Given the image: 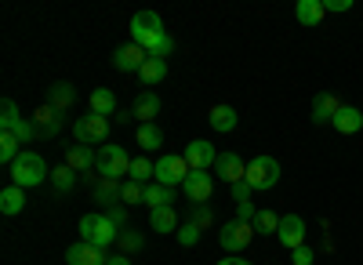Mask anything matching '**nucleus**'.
I'll list each match as a JSON object with an SVG mask.
<instances>
[{
    "mask_svg": "<svg viewBox=\"0 0 363 265\" xmlns=\"http://www.w3.org/2000/svg\"><path fill=\"white\" fill-rule=\"evenodd\" d=\"M211 128L218 135H229L236 128V109L233 106H211Z\"/></svg>",
    "mask_w": 363,
    "mask_h": 265,
    "instance_id": "obj_21",
    "label": "nucleus"
},
{
    "mask_svg": "<svg viewBox=\"0 0 363 265\" xmlns=\"http://www.w3.org/2000/svg\"><path fill=\"white\" fill-rule=\"evenodd\" d=\"M222 247L225 251H247V244L255 240V225L251 222H240V218H233V222H225L222 225Z\"/></svg>",
    "mask_w": 363,
    "mask_h": 265,
    "instance_id": "obj_7",
    "label": "nucleus"
},
{
    "mask_svg": "<svg viewBox=\"0 0 363 265\" xmlns=\"http://www.w3.org/2000/svg\"><path fill=\"white\" fill-rule=\"evenodd\" d=\"M280 244L284 247H291V251H298V247H306V222H301L298 215H284L280 218Z\"/></svg>",
    "mask_w": 363,
    "mask_h": 265,
    "instance_id": "obj_12",
    "label": "nucleus"
},
{
    "mask_svg": "<svg viewBox=\"0 0 363 265\" xmlns=\"http://www.w3.org/2000/svg\"><path fill=\"white\" fill-rule=\"evenodd\" d=\"M109 265H131V258H128V254H113Z\"/></svg>",
    "mask_w": 363,
    "mask_h": 265,
    "instance_id": "obj_46",
    "label": "nucleus"
},
{
    "mask_svg": "<svg viewBox=\"0 0 363 265\" xmlns=\"http://www.w3.org/2000/svg\"><path fill=\"white\" fill-rule=\"evenodd\" d=\"M200 232H203V229H196L193 222H186V225H178V240H182V247H193V244L200 240Z\"/></svg>",
    "mask_w": 363,
    "mask_h": 265,
    "instance_id": "obj_37",
    "label": "nucleus"
},
{
    "mask_svg": "<svg viewBox=\"0 0 363 265\" xmlns=\"http://www.w3.org/2000/svg\"><path fill=\"white\" fill-rule=\"evenodd\" d=\"M215 171H218V179L225 182V186H240L247 179V164L240 160L236 153H218V160H215Z\"/></svg>",
    "mask_w": 363,
    "mask_h": 265,
    "instance_id": "obj_11",
    "label": "nucleus"
},
{
    "mask_svg": "<svg viewBox=\"0 0 363 265\" xmlns=\"http://www.w3.org/2000/svg\"><path fill=\"white\" fill-rule=\"evenodd\" d=\"M66 261H69V265H109L106 251H102V247H91V244H73V247L66 251Z\"/></svg>",
    "mask_w": 363,
    "mask_h": 265,
    "instance_id": "obj_15",
    "label": "nucleus"
},
{
    "mask_svg": "<svg viewBox=\"0 0 363 265\" xmlns=\"http://www.w3.org/2000/svg\"><path fill=\"white\" fill-rule=\"evenodd\" d=\"M4 109H0V135H18V128H22V116H18V106L11 102V98H4L0 102Z\"/></svg>",
    "mask_w": 363,
    "mask_h": 265,
    "instance_id": "obj_23",
    "label": "nucleus"
},
{
    "mask_svg": "<svg viewBox=\"0 0 363 265\" xmlns=\"http://www.w3.org/2000/svg\"><path fill=\"white\" fill-rule=\"evenodd\" d=\"M142 232H135V229H120V237H116V247L124 251V254H135V251H142Z\"/></svg>",
    "mask_w": 363,
    "mask_h": 265,
    "instance_id": "obj_32",
    "label": "nucleus"
},
{
    "mask_svg": "<svg viewBox=\"0 0 363 265\" xmlns=\"http://www.w3.org/2000/svg\"><path fill=\"white\" fill-rule=\"evenodd\" d=\"M18 138L15 135H0V160H4V164H15L18 160Z\"/></svg>",
    "mask_w": 363,
    "mask_h": 265,
    "instance_id": "obj_34",
    "label": "nucleus"
},
{
    "mask_svg": "<svg viewBox=\"0 0 363 265\" xmlns=\"http://www.w3.org/2000/svg\"><path fill=\"white\" fill-rule=\"evenodd\" d=\"M218 265H251V261H247V258H236V254H229V258H222Z\"/></svg>",
    "mask_w": 363,
    "mask_h": 265,
    "instance_id": "obj_45",
    "label": "nucleus"
},
{
    "mask_svg": "<svg viewBox=\"0 0 363 265\" xmlns=\"http://www.w3.org/2000/svg\"><path fill=\"white\" fill-rule=\"evenodd\" d=\"M120 203H128V208L131 203H145V186L142 182H128L124 193H120Z\"/></svg>",
    "mask_w": 363,
    "mask_h": 265,
    "instance_id": "obj_36",
    "label": "nucleus"
},
{
    "mask_svg": "<svg viewBox=\"0 0 363 265\" xmlns=\"http://www.w3.org/2000/svg\"><path fill=\"white\" fill-rule=\"evenodd\" d=\"M135 138H138L142 150H160V145H164V131H160L157 124H142Z\"/></svg>",
    "mask_w": 363,
    "mask_h": 265,
    "instance_id": "obj_30",
    "label": "nucleus"
},
{
    "mask_svg": "<svg viewBox=\"0 0 363 265\" xmlns=\"http://www.w3.org/2000/svg\"><path fill=\"white\" fill-rule=\"evenodd\" d=\"M160 113V98L153 95V91H145V95H138L135 98V109H131V116L138 124H153V116Z\"/></svg>",
    "mask_w": 363,
    "mask_h": 265,
    "instance_id": "obj_18",
    "label": "nucleus"
},
{
    "mask_svg": "<svg viewBox=\"0 0 363 265\" xmlns=\"http://www.w3.org/2000/svg\"><path fill=\"white\" fill-rule=\"evenodd\" d=\"M153 167H157V160H145V157L131 160V182H145L153 174Z\"/></svg>",
    "mask_w": 363,
    "mask_h": 265,
    "instance_id": "obj_35",
    "label": "nucleus"
},
{
    "mask_svg": "<svg viewBox=\"0 0 363 265\" xmlns=\"http://www.w3.org/2000/svg\"><path fill=\"white\" fill-rule=\"evenodd\" d=\"M182 157H186V164H189L193 171H207V164L218 160V153H215V145H211V142H189Z\"/></svg>",
    "mask_w": 363,
    "mask_h": 265,
    "instance_id": "obj_14",
    "label": "nucleus"
},
{
    "mask_svg": "<svg viewBox=\"0 0 363 265\" xmlns=\"http://www.w3.org/2000/svg\"><path fill=\"white\" fill-rule=\"evenodd\" d=\"M255 215H258V211L251 208V200H244V203H240V211H236L240 222H255Z\"/></svg>",
    "mask_w": 363,
    "mask_h": 265,
    "instance_id": "obj_42",
    "label": "nucleus"
},
{
    "mask_svg": "<svg viewBox=\"0 0 363 265\" xmlns=\"http://www.w3.org/2000/svg\"><path fill=\"white\" fill-rule=\"evenodd\" d=\"M171 51H174V40H171V37H164V40H157L153 47H145V55H149V58H160V62H164V58H167Z\"/></svg>",
    "mask_w": 363,
    "mask_h": 265,
    "instance_id": "obj_39",
    "label": "nucleus"
},
{
    "mask_svg": "<svg viewBox=\"0 0 363 265\" xmlns=\"http://www.w3.org/2000/svg\"><path fill=\"white\" fill-rule=\"evenodd\" d=\"M87 106H91V113L109 116V113L116 109V95L109 91V87H95V91H91V98H87Z\"/></svg>",
    "mask_w": 363,
    "mask_h": 265,
    "instance_id": "obj_22",
    "label": "nucleus"
},
{
    "mask_svg": "<svg viewBox=\"0 0 363 265\" xmlns=\"http://www.w3.org/2000/svg\"><path fill=\"white\" fill-rule=\"evenodd\" d=\"M182 189H186V196L193 203H207L211 200V189H215V182H211L207 171H189V179L182 182Z\"/></svg>",
    "mask_w": 363,
    "mask_h": 265,
    "instance_id": "obj_13",
    "label": "nucleus"
},
{
    "mask_svg": "<svg viewBox=\"0 0 363 265\" xmlns=\"http://www.w3.org/2000/svg\"><path fill=\"white\" fill-rule=\"evenodd\" d=\"M338 128V135H356L359 128H363V113L356 109V106H342L338 113H335V120H330Z\"/></svg>",
    "mask_w": 363,
    "mask_h": 265,
    "instance_id": "obj_17",
    "label": "nucleus"
},
{
    "mask_svg": "<svg viewBox=\"0 0 363 265\" xmlns=\"http://www.w3.org/2000/svg\"><path fill=\"white\" fill-rule=\"evenodd\" d=\"M323 8L335 11V15H342V11H352V0H323Z\"/></svg>",
    "mask_w": 363,
    "mask_h": 265,
    "instance_id": "obj_40",
    "label": "nucleus"
},
{
    "mask_svg": "<svg viewBox=\"0 0 363 265\" xmlns=\"http://www.w3.org/2000/svg\"><path fill=\"white\" fill-rule=\"evenodd\" d=\"M189 171H193V167L186 164V157H171V153H167V157L157 160L153 179H157L160 186H171V189H174V186H182V182L189 179Z\"/></svg>",
    "mask_w": 363,
    "mask_h": 265,
    "instance_id": "obj_6",
    "label": "nucleus"
},
{
    "mask_svg": "<svg viewBox=\"0 0 363 265\" xmlns=\"http://www.w3.org/2000/svg\"><path fill=\"white\" fill-rule=\"evenodd\" d=\"M167 77V62H160V58H149V62L138 69V80L142 84H160Z\"/></svg>",
    "mask_w": 363,
    "mask_h": 265,
    "instance_id": "obj_31",
    "label": "nucleus"
},
{
    "mask_svg": "<svg viewBox=\"0 0 363 265\" xmlns=\"http://www.w3.org/2000/svg\"><path fill=\"white\" fill-rule=\"evenodd\" d=\"M131 33H135V44L153 47L157 40L167 37V29H164V18H160L157 11H138V15L131 18Z\"/></svg>",
    "mask_w": 363,
    "mask_h": 265,
    "instance_id": "obj_4",
    "label": "nucleus"
},
{
    "mask_svg": "<svg viewBox=\"0 0 363 265\" xmlns=\"http://www.w3.org/2000/svg\"><path fill=\"white\" fill-rule=\"evenodd\" d=\"M211 222H215V215H211L207 203H193V225H196V229H207Z\"/></svg>",
    "mask_w": 363,
    "mask_h": 265,
    "instance_id": "obj_38",
    "label": "nucleus"
},
{
    "mask_svg": "<svg viewBox=\"0 0 363 265\" xmlns=\"http://www.w3.org/2000/svg\"><path fill=\"white\" fill-rule=\"evenodd\" d=\"M251 193H255V189H251L247 182H240V186H233V196H236V203H244V200H247Z\"/></svg>",
    "mask_w": 363,
    "mask_h": 265,
    "instance_id": "obj_43",
    "label": "nucleus"
},
{
    "mask_svg": "<svg viewBox=\"0 0 363 265\" xmlns=\"http://www.w3.org/2000/svg\"><path fill=\"white\" fill-rule=\"evenodd\" d=\"M109 218L116 222V229H124V222H128V215H124V208H113V211H109Z\"/></svg>",
    "mask_w": 363,
    "mask_h": 265,
    "instance_id": "obj_44",
    "label": "nucleus"
},
{
    "mask_svg": "<svg viewBox=\"0 0 363 265\" xmlns=\"http://www.w3.org/2000/svg\"><path fill=\"white\" fill-rule=\"evenodd\" d=\"M294 15H298L301 26H320L323 15H327V8H323V0H298Z\"/></svg>",
    "mask_w": 363,
    "mask_h": 265,
    "instance_id": "obj_20",
    "label": "nucleus"
},
{
    "mask_svg": "<svg viewBox=\"0 0 363 265\" xmlns=\"http://www.w3.org/2000/svg\"><path fill=\"white\" fill-rule=\"evenodd\" d=\"M95 171L102 174V179L120 182L124 174H131V157L124 153V145H102L99 157H95Z\"/></svg>",
    "mask_w": 363,
    "mask_h": 265,
    "instance_id": "obj_3",
    "label": "nucleus"
},
{
    "mask_svg": "<svg viewBox=\"0 0 363 265\" xmlns=\"http://www.w3.org/2000/svg\"><path fill=\"white\" fill-rule=\"evenodd\" d=\"M77 142L80 145H91V142H102L109 135V116H99V113H84L77 120Z\"/></svg>",
    "mask_w": 363,
    "mask_h": 265,
    "instance_id": "obj_8",
    "label": "nucleus"
},
{
    "mask_svg": "<svg viewBox=\"0 0 363 265\" xmlns=\"http://www.w3.org/2000/svg\"><path fill=\"white\" fill-rule=\"evenodd\" d=\"M255 232H280V215L277 211H258L255 215Z\"/></svg>",
    "mask_w": 363,
    "mask_h": 265,
    "instance_id": "obj_33",
    "label": "nucleus"
},
{
    "mask_svg": "<svg viewBox=\"0 0 363 265\" xmlns=\"http://www.w3.org/2000/svg\"><path fill=\"white\" fill-rule=\"evenodd\" d=\"M251 189H272L280 182V160L277 157H255L247 164V179H244Z\"/></svg>",
    "mask_w": 363,
    "mask_h": 265,
    "instance_id": "obj_5",
    "label": "nucleus"
},
{
    "mask_svg": "<svg viewBox=\"0 0 363 265\" xmlns=\"http://www.w3.org/2000/svg\"><path fill=\"white\" fill-rule=\"evenodd\" d=\"M149 225H153V232H174L178 229V218L171 208H157L153 215H149Z\"/></svg>",
    "mask_w": 363,
    "mask_h": 265,
    "instance_id": "obj_29",
    "label": "nucleus"
},
{
    "mask_svg": "<svg viewBox=\"0 0 363 265\" xmlns=\"http://www.w3.org/2000/svg\"><path fill=\"white\" fill-rule=\"evenodd\" d=\"M171 200H174V193H171V186H145V203H149V208H171Z\"/></svg>",
    "mask_w": 363,
    "mask_h": 265,
    "instance_id": "obj_27",
    "label": "nucleus"
},
{
    "mask_svg": "<svg viewBox=\"0 0 363 265\" xmlns=\"http://www.w3.org/2000/svg\"><path fill=\"white\" fill-rule=\"evenodd\" d=\"M95 157H99V153H91L87 145H80V142H77L73 150L66 153V164H69L73 171H87V167H95Z\"/></svg>",
    "mask_w": 363,
    "mask_h": 265,
    "instance_id": "obj_26",
    "label": "nucleus"
},
{
    "mask_svg": "<svg viewBox=\"0 0 363 265\" xmlns=\"http://www.w3.org/2000/svg\"><path fill=\"white\" fill-rule=\"evenodd\" d=\"M342 106H345V102L335 98L330 91L316 95V98H313V124H330V120H335V113H338Z\"/></svg>",
    "mask_w": 363,
    "mask_h": 265,
    "instance_id": "obj_16",
    "label": "nucleus"
},
{
    "mask_svg": "<svg viewBox=\"0 0 363 265\" xmlns=\"http://www.w3.org/2000/svg\"><path fill=\"white\" fill-rule=\"evenodd\" d=\"M11 179H15L18 189H33V186H40V182L48 179V164H44V157H37V153H18V160L11 164Z\"/></svg>",
    "mask_w": 363,
    "mask_h": 265,
    "instance_id": "obj_2",
    "label": "nucleus"
},
{
    "mask_svg": "<svg viewBox=\"0 0 363 265\" xmlns=\"http://www.w3.org/2000/svg\"><path fill=\"white\" fill-rule=\"evenodd\" d=\"M51 186H55L58 193H73V186H77V171H73L69 164L55 167V171H51Z\"/></svg>",
    "mask_w": 363,
    "mask_h": 265,
    "instance_id": "obj_28",
    "label": "nucleus"
},
{
    "mask_svg": "<svg viewBox=\"0 0 363 265\" xmlns=\"http://www.w3.org/2000/svg\"><path fill=\"white\" fill-rule=\"evenodd\" d=\"M73 102H77V91H73V84H66V80L51 84V91H48V106H55L58 113H66V109H69Z\"/></svg>",
    "mask_w": 363,
    "mask_h": 265,
    "instance_id": "obj_19",
    "label": "nucleus"
},
{
    "mask_svg": "<svg viewBox=\"0 0 363 265\" xmlns=\"http://www.w3.org/2000/svg\"><path fill=\"white\" fill-rule=\"evenodd\" d=\"M120 193H124V186L113 182V179H102L95 186V200L102 203V208H113V203H120Z\"/></svg>",
    "mask_w": 363,
    "mask_h": 265,
    "instance_id": "obj_25",
    "label": "nucleus"
},
{
    "mask_svg": "<svg viewBox=\"0 0 363 265\" xmlns=\"http://www.w3.org/2000/svg\"><path fill=\"white\" fill-rule=\"evenodd\" d=\"M291 261H294V265H313V251H309V247H298V251L291 254Z\"/></svg>",
    "mask_w": 363,
    "mask_h": 265,
    "instance_id": "obj_41",
    "label": "nucleus"
},
{
    "mask_svg": "<svg viewBox=\"0 0 363 265\" xmlns=\"http://www.w3.org/2000/svg\"><path fill=\"white\" fill-rule=\"evenodd\" d=\"M145 62H149V55H145L142 44H120V47L113 51V66H116L120 73H138Z\"/></svg>",
    "mask_w": 363,
    "mask_h": 265,
    "instance_id": "obj_9",
    "label": "nucleus"
},
{
    "mask_svg": "<svg viewBox=\"0 0 363 265\" xmlns=\"http://www.w3.org/2000/svg\"><path fill=\"white\" fill-rule=\"evenodd\" d=\"M29 120H33V128H37V138H55L58 131H62V113H58L55 106H48V102L37 106Z\"/></svg>",
    "mask_w": 363,
    "mask_h": 265,
    "instance_id": "obj_10",
    "label": "nucleus"
},
{
    "mask_svg": "<svg viewBox=\"0 0 363 265\" xmlns=\"http://www.w3.org/2000/svg\"><path fill=\"white\" fill-rule=\"evenodd\" d=\"M116 237H120V229H116V222L109 218V215H87V218H80V244H91V247H109V244H116Z\"/></svg>",
    "mask_w": 363,
    "mask_h": 265,
    "instance_id": "obj_1",
    "label": "nucleus"
},
{
    "mask_svg": "<svg viewBox=\"0 0 363 265\" xmlns=\"http://www.w3.org/2000/svg\"><path fill=\"white\" fill-rule=\"evenodd\" d=\"M22 208H26V193L18 186H8L0 193V211L4 215H22Z\"/></svg>",
    "mask_w": 363,
    "mask_h": 265,
    "instance_id": "obj_24",
    "label": "nucleus"
}]
</instances>
